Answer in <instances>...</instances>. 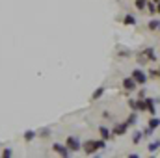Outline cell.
<instances>
[{
  "instance_id": "2",
  "label": "cell",
  "mask_w": 160,
  "mask_h": 158,
  "mask_svg": "<svg viewBox=\"0 0 160 158\" xmlns=\"http://www.w3.org/2000/svg\"><path fill=\"white\" fill-rule=\"evenodd\" d=\"M54 149H56V151H58L60 155H67V151H65V149H63L62 145H54Z\"/></svg>"
},
{
  "instance_id": "1",
  "label": "cell",
  "mask_w": 160,
  "mask_h": 158,
  "mask_svg": "<svg viewBox=\"0 0 160 158\" xmlns=\"http://www.w3.org/2000/svg\"><path fill=\"white\" fill-rule=\"evenodd\" d=\"M132 75H134V80H138V82H145V77H143L142 71H134Z\"/></svg>"
},
{
  "instance_id": "3",
  "label": "cell",
  "mask_w": 160,
  "mask_h": 158,
  "mask_svg": "<svg viewBox=\"0 0 160 158\" xmlns=\"http://www.w3.org/2000/svg\"><path fill=\"white\" fill-rule=\"evenodd\" d=\"M101 132H102V138H108V130L106 128H101Z\"/></svg>"
}]
</instances>
